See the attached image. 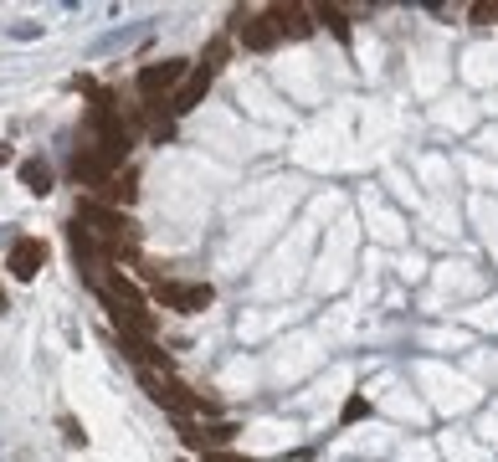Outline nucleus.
<instances>
[{"mask_svg":"<svg viewBox=\"0 0 498 462\" xmlns=\"http://www.w3.org/2000/svg\"><path fill=\"white\" fill-rule=\"evenodd\" d=\"M93 201H98V206H113V210L134 206V201H139V175H134V169H119L113 180H104V186L93 190Z\"/></svg>","mask_w":498,"mask_h":462,"instance_id":"7","label":"nucleus"},{"mask_svg":"<svg viewBox=\"0 0 498 462\" xmlns=\"http://www.w3.org/2000/svg\"><path fill=\"white\" fill-rule=\"evenodd\" d=\"M242 42H247L252 52H268V46H278L283 37H278V21L262 11V16H247V21H242Z\"/></svg>","mask_w":498,"mask_h":462,"instance_id":"10","label":"nucleus"},{"mask_svg":"<svg viewBox=\"0 0 498 462\" xmlns=\"http://www.w3.org/2000/svg\"><path fill=\"white\" fill-rule=\"evenodd\" d=\"M360 417H370V400L365 396H354L350 406H344V421H360Z\"/></svg>","mask_w":498,"mask_h":462,"instance_id":"14","label":"nucleus"},{"mask_svg":"<svg viewBox=\"0 0 498 462\" xmlns=\"http://www.w3.org/2000/svg\"><path fill=\"white\" fill-rule=\"evenodd\" d=\"M62 432H67V441H72V447H83V432H78V421H72V417H62Z\"/></svg>","mask_w":498,"mask_h":462,"instance_id":"15","label":"nucleus"},{"mask_svg":"<svg viewBox=\"0 0 498 462\" xmlns=\"http://www.w3.org/2000/svg\"><path fill=\"white\" fill-rule=\"evenodd\" d=\"M206 462H237V458H221V452H211V458Z\"/></svg>","mask_w":498,"mask_h":462,"instance_id":"17","label":"nucleus"},{"mask_svg":"<svg viewBox=\"0 0 498 462\" xmlns=\"http://www.w3.org/2000/svg\"><path fill=\"white\" fill-rule=\"evenodd\" d=\"M211 78H216V67L201 62V67H190V78L175 93H170V113L180 119V113H190V108H201L206 103V93H211Z\"/></svg>","mask_w":498,"mask_h":462,"instance_id":"6","label":"nucleus"},{"mask_svg":"<svg viewBox=\"0 0 498 462\" xmlns=\"http://www.w3.org/2000/svg\"><path fill=\"white\" fill-rule=\"evenodd\" d=\"M67 242H72V257H78V268H83V277L93 283V288H98V277H104V273H98V252H104V247L93 242V231L72 221V227H67Z\"/></svg>","mask_w":498,"mask_h":462,"instance_id":"8","label":"nucleus"},{"mask_svg":"<svg viewBox=\"0 0 498 462\" xmlns=\"http://www.w3.org/2000/svg\"><path fill=\"white\" fill-rule=\"evenodd\" d=\"M149 293L160 298L165 309H180V314H201V309H211V288H206V283H175V277H165V283H154Z\"/></svg>","mask_w":498,"mask_h":462,"instance_id":"3","label":"nucleus"},{"mask_svg":"<svg viewBox=\"0 0 498 462\" xmlns=\"http://www.w3.org/2000/svg\"><path fill=\"white\" fill-rule=\"evenodd\" d=\"M186 78H190V67L180 62V57H165V62H154V67H145V72H139V93H145L149 103H154V98L175 93V87L186 83Z\"/></svg>","mask_w":498,"mask_h":462,"instance_id":"4","label":"nucleus"},{"mask_svg":"<svg viewBox=\"0 0 498 462\" xmlns=\"http://www.w3.org/2000/svg\"><path fill=\"white\" fill-rule=\"evenodd\" d=\"M42 262H46V242L16 236V242H11V257H5V273L16 277V283H31V277L42 273Z\"/></svg>","mask_w":498,"mask_h":462,"instance_id":"5","label":"nucleus"},{"mask_svg":"<svg viewBox=\"0 0 498 462\" xmlns=\"http://www.w3.org/2000/svg\"><path fill=\"white\" fill-rule=\"evenodd\" d=\"M319 16L329 21V31L339 37V42H350V21H344V11H339V5H319Z\"/></svg>","mask_w":498,"mask_h":462,"instance_id":"12","label":"nucleus"},{"mask_svg":"<svg viewBox=\"0 0 498 462\" xmlns=\"http://www.w3.org/2000/svg\"><path fill=\"white\" fill-rule=\"evenodd\" d=\"M98 293H104V303H113V309H124V314L134 318H149V293L134 283L129 273H119V268H108L104 277H98Z\"/></svg>","mask_w":498,"mask_h":462,"instance_id":"2","label":"nucleus"},{"mask_svg":"<svg viewBox=\"0 0 498 462\" xmlns=\"http://www.w3.org/2000/svg\"><path fill=\"white\" fill-rule=\"evenodd\" d=\"M78 227L93 231V242L104 247L108 257H134V227H129V216L124 210H113V206H98L93 195H87L83 206H78Z\"/></svg>","mask_w":498,"mask_h":462,"instance_id":"1","label":"nucleus"},{"mask_svg":"<svg viewBox=\"0 0 498 462\" xmlns=\"http://www.w3.org/2000/svg\"><path fill=\"white\" fill-rule=\"evenodd\" d=\"M0 165H11V144H0Z\"/></svg>","mask_w":498,"mask_h":462,"instance_id":"16","label":"nucleus"},{"mask_svg":"<svg viewBox=\"0 0 498 462\" xmlns=\"http://www.w3.org/2000/svg\"><path fill=\"white\" fill-rule=\"evenodd\" d=\"M21 180L31 186V195H46V190H52V169H46V160H26Z\"/></svg>","mask_w":498,"mask_h":462,"instance_id":"11","label":"nucleus"},{"mask_svg":"<svg viewBox=\"0 0 498 462\" xmlns=\"http://www.w3.org/2000/svg\"><path fill=\"white\" fill-rule=\"evenodd\" d=\"M468 21H477V26L498 21V0H477V5H468Z\"/></svg>","mask_w":498,"mask_h":462,"instance_id":"13","label":"nucleus"},{"mask_svg":"<svg viewBox=\"0 0 498 462\" xmlns=\"http://www.w3.org/2000/svg\"><path fill=\"white\" fill-rule=\"evenodd\" d=\"M268 16L278 21V37H309L313 31V11H303V5H268Z\"/></svg>","mask_w":498,"mask_h":462,"instance_id":"9","label":"nucleus"}]
</instances>
